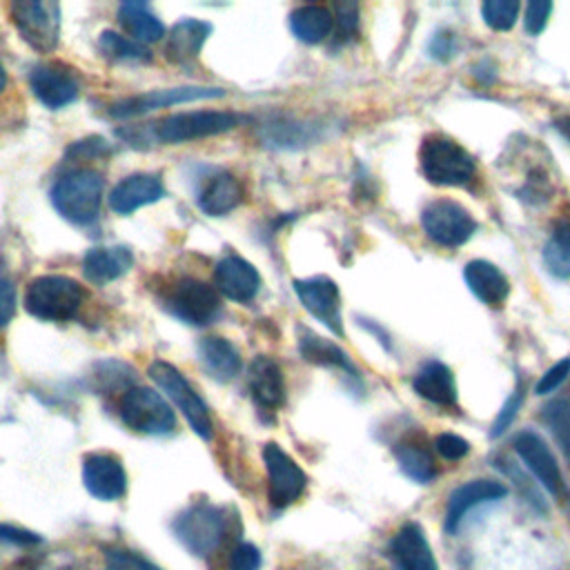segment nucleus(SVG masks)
<instances>
[{"mask_svg":"<svg viewBox=\"0 0 570 570\" xmlns=\"http://www.w3.org/2000/svg\"><path fill=\"white\" fill-rule=\"evenodd\" d=\"M176 539L194 557L203 559L212 570H218L220 559L229 561L232 550L240 543V519L234 508L198 501L178 512L171 521Z\"/></svg>","mask_w":570,"mask_h":570,"instance_id":"1","label":"nucleus"},{"mask_svg":"<svg viewBox=\"0 0 570 570\" xmlns=\"http://www.w3.org/2000/svg\"><path fill=\"white\" fill-rule=\"evenodd\" d=\"M247 120H249V116L238 114V111L198 109V111H180V114L167 116L163 120L149 122L147 127L120 129L118 134L122 138H127L131 145H140V142L178 145V142H189V140L229 131Z\"/></svg>","mask_w":570,"mask_h":570,"instance_id":"2","label":"nucleus"},{"mask_svg":"<svg viewBox=\"0 0 570 570\" xmlns=\"http://www.w3.org/2000/svg\"><path fill=\"white\" fill-rule=\"evenodd\" d=\"M102 176L94 169H73L51 187L56 212L73 225H91L100 214Z\"/></svg>","mask_w":570,"mask_h":570,"instance_id":"3","label":"nucleus"},{"mask_svg":"<svg viewBox=\"0 0 570 570\" xmlns=\"http://www.w3.org/2000/svg\"><path fill=\"white\" fill-rule=\"evenodd\" d=\"M419 163L425 180L439 187H463L476 174L474 158L456 140L441 134L423 140Z\"/></svg>","mask_w":570,"mask_h":570,"instance_id":"4","label":"nucleus"},{"mask_svg":"<svg viewBox=\"0 0 570 570\" xmlns=\"http://www.w3.org/2000/svg\"><path fill=\"white\" fill-rule=\"evenodd\" d=\"M85 301L82 285L65 274H42L27 285L24 307L40 321H69Z\"/></svg>","mask_w":570,"mask_h":570,"instance_id":"5","label":"nucleus"},{"mask_svg":"<svg viewBox=\"0 0 570 570\" xmlns=\"http://www.w3.org/2000/svg\"><path fill=\"white\" fill-rule=\"evenodd\" d=\"M151 381L171 399L176 410L187 419L189 428L205 441L214 436V423L209 416V410L205 401L198 396V392L189 385V381L167 361H154L147 367Z\"/></svg>","mask_w":570,"mask_h":570,"instance_id":"6","label":"nucleus"},{"mask_svg":"<svg viewBox=\"0 0 570 570\" xmlns=\"http://www.w3.org/2000/svg\"><path fill=\"white\" fill-rule=\"evenodd\" d=\"M118 414L129 430L140 434L163 436L176 428V414L169 403L158 392L142 385L125 390L118 403Z\"/></svg>","mask_w":570,"mask_h":570,"instance_id":"7","label":"nucleus"},{"mask_svg":"<svg viewBox=\"0 0 570 570\" xmlns=\"http://www.w3.org/2000/svg\"><path fill=\"white\" fill-rule=\"evenodd\" d=\"M167 309L183 323L203 327L220 316L223 305L218 292L212 285L187 276L171 285L167 296Z\"/></svg>","mask_w":570,"mask_h":570,"instance_id":"8","label":"nucleus"},{"mask_svg":"<svg viewBox=\"0 0 570 570\" xmlns=\"http://www.w3.org/2000/svg\"><path fill=\"white\" fill-rule=\"evenodd\" d=\"M11 20L22 40L40 53L56 49L60 38V7L56 2L20 0L11 4Z\"/></svg>","mask_w":570,"mask_h":570,"instance_id":"9","label":"nucleus"},{"mask_svg":"<svg viewBox=\"0 0 570 570\" xmlns=\"http://www.w3.org/2000/svg\"><path fill=\"white\" fill-rule=\"evenodd\" d=\"M421 227L436 245L461 247L476 232V220L463 205L450 198H439L421 212Z\"/></svg>","mask_w":570,"mask_h":570,"instance_id":"10","label":"nucleus"},{"mask_svg":"<svg viewBox=\"0 0 570 570\" xmlns=\"http://www.w3.org/2000/svg\"><path fill=\"white\" fill-rule=\"evenodd\" d=\"M263 461L267 470V499L274 510H285L305 492L307 476L301 465L278 445L267 443L263 448Z\"/></svg>","mask_w":570,"mask_h":570,"instance_id":"11","label":"nucleus"},{"mask_svg":"<svg viewBox=\"0 0 570 570\" xmlns=\"http://www.w3.org/2000/svg\"><path fill=\"white\" fill-rule=\"evenodd\" d=\"M225 96V89L220 87H169V89H151L145 94H136L122 100H116L109 107V116L114 118H136L145 116L149 111L180 105V102H194L203 98H220Z\"/></svg>","mask_w":570,"mask_h":570,"instance_id":"12","label":"nucleus"},{"mask_svg":"<svg viewBox=\"0 0 570 570\" xmlns=\"http://www.w3.org/2000/svg\"><path fill=\"white\" fill-rule=\"evenodd\" d=\"M294 292L301 305L321 321L330 332L343 336V318H341V294L336 283L330 276H307L296 278Z\"/></svg>","mask_w":570,"mask_h":570,"instance_id":"13","label":"nucleus"},{"mask_svg":"<svg viewBox=\"0 0 570 570\" xmlns=\"http://www.w3.org/2000/svg\"><path fill=\"white\" fill-rule=\"evenodd\" d=\"M29 87L33 96L49 109H60L73 102L80 94L78 76L62 62L36 65L29 73Z\"/></svg>","mask_w":570,"mask_h":570,"instance_id":"14","label":"nucleus"},{"mask_svg":"<svg viewBox=\"0 0 570 570\" xmlns=\"http://www.w3.org/2000/svg\"><path fill=\"white\" fill-rule=\"evenodd\" d=\"M82 483L91 497L100 501H116L127 492V472L118 456L89 452L82 459Z\"/></svg>","mask_w":570,"mask_h":570,"instance_id":"15","label":"nucleus"},{"mask_svg":"<svg viewBox=\"0 0 570 570\" xmlns=\"http://www.w3.org/2000/svg\"><path fill=\"white\" fill-rule=\"evenodd\" d=\"M214 285L225 298L236 303H247L261 289V274L249 261L232 254L216 263Z\"/></svg>","mask_w":570,"mask_h":570,"instance_id":"16","label":"nucleus"},{"mask_svg":"<svg viewBox=\"0 0 570 570\" xmlns=\"http://www.w3.org/2000/svg\"><path fill=\"white\" fill-rule=\"evenodd\" d=\"M514 450L525 463V468L537 476V481L552 494L561 492L563 479L559 472V465L546 445V441L534 432H521L514 439Z\"/></svg>","mask_w":570,"mask_h":570,"instance_id":"17","label":"nucleus"},{"mask_svg":"<svg viewBox=\"0 0 570 570\" xmlns=\"http://www.w3.org/2000/svg\"><path fill=\"white\" fill-rule=\"evenodd\" d=\"M508 494V488L501 481H492V479H474L470 483L459 485L450 499H448V508H445V530L454 532L456 525L461 523V519L468 514V510H472L474 505L481 503H490V501H499Z\"/></svg>","mask_w":570,"mask_h":570,"instance_id":"18","label":"nucleus"},{"mask_svg":"<svg viewBox=\"0 0 570 570\" xmlns=\"http://www.w3.org/2000/svg\"><path fill=\"white\" fill-rule=\"evenodd\" d=\"M165 196L163 180L156 174H131L122 178L109 194V207L116 214H131Z\"/></svg>","mask_w":570,"mask_h":570,"instance_id":"19","label":"nucleus"},{"mask_svg":"<svg viewBox=\"0 0 570 570\" xmlns=\"http://www.w3.org/2000/svg\"><path fill=\"white\" fill-rule=\"evenodd\" d=\"M212 33V24L196 18H183L178 20L167 36L165 45V58L174 65H189L198 58L205 40Z\"/></svg>","mask_w":570,"mask_h":570,"instance_id":"20","label":"nucleus"},{"mask_svg":"<svg viewBox=\"0 0 570 570\" xmlns=\"http://www.w3.org/2000/svg\"><path fill=\"white\" fill-rule=\"evenodd\" d=\"M463 278L470 287V292L490 307H499L503 305V301L510 294V281L505 278V274L490 261L476 258L470 261L463 267Z\"/></svg>","mask_w":570,"mask_h":570,"instance_id":"21","label":"nucleus"},{"mask_svg":"<svg viewBox=\"0 0 570 570\" xmlns=\"http://www.w3.org/2000/svg\"><path fill=\"white\" fill-rule=\"evenodd\" d=\"M134 265V254L122 247H91L82 258V274L94 285H107L125 276Z\"/></svg>","mask_w":570,"mask_h":570,"instance_id":"22","label":"nucleus"},{"mask_svg":"<svg viewBox=\"0 0 570 570\" xmlns=\"http://www.w3.org/2000/svg\"><path fill=\"white\" fill-rule=\"evenodd\" d=\"M249 392L263 410H276L285 401V379L281 365L269 356H256L249 363Z\"/></svg>","mask_w":570,"mask_h":570,"instance_id":"23","label":"nucleus"},{"mask_svg":"<svg viewBox=\"0 0 570 570\" xmlns=\"http://www.w3.org/2000/svg\"><path fill=\"white\" fill-rule=\"evenodd\" d=\"M392 554L401 570H439L432 548L416 523H407L396 532Z\"/></svg>","mask_w":570,"mask_h":570,"instance_id":"24","label":"nucleus"},{"mask_svg":"<svg viewBox=\"0 0 570 570\" xmlns=\"http://www.w3.org/2000/svg\"><path fill=\"white\" fill-rule=\"evenodd\" d=\"M198 361L216 381H232L240 372V352L223 336H205L198 343Z\"/></svg>","mask_w":570,"mask_h":570,"instance_id":"25","label":"nucleus"},{"mask_svg":"<svg viewBox=\"0 0 570 570\" xmlns=\"http://www.w3.org/2000/svg\"><path fill=\"white\" fill-rule=\"evenodd\" d=\"M414 392L436 405H454L456 403V383H454V374L445 363L439 361H430L425 363L414 381Z\"/></svg>","mask_w":570,"mask_h":570,"instance_id":"26","label":"nucleus"},{"mask_svg":"<svg viewBox=\"0 0 570 570\" xmlns=\"http://www.w3.org/2000/svg\"><path fill=\"white\" fill-rule=\"evenodd\" d=\"M243 200V187L232 174H216L203 187L198 196V207L207 216H225L236 209Z\"/></svg>","mask_w":570,"mask_h":570,"instance_id":"27","label":"nucleus"},{"mask_svg":"<svg viewBox=\"0 0 570 570\" xmlns=\"http://www.w3.org/2000/svg\"><path fill=\"white\" fill-rule=\"evenodd\" d=\"M289 29L301 42L318 45L334 29V13L321 4H303L289 13Z\"/></svg>","mask_w":570,"mask_h":570,"instance_id":"28","label":"nucleus"},{"mask_svg":"<svg viewBox=\"0 0 570 570\" xmlns=\"http://www.w3.org/2000/svg\"><path fill=\"white\" fill-rule=\"evenodd\" d=\"M118 20L136 42H156L165 36V24L145 2H122Z\"/></svg>","mask_w":570,"mask_h":570,"instance_id":"29","label":"nucleus"},{"mask_svg":"<svg viewBox=\"0 0 570 570\" xmlns=\"http://www.w3.org/2000/svg\"><path fill=\"white\" fill-rule=\"evenodd\" d=\"M298 352L309 363L325 365V367H338L352 376L358 374L356 367L352 365V361L347 358V354L336 343H332L309 330H303V327H301V338H298Z\"/></svg>","mask_w":570,"mask_h":570,"instance_id":"30","label":"nucleus"},{"mask_svg":"<svg viewBox=\"0 0 570 570\" xmlns=\"http://www.w3.org/2000/svg\"><path fill=\"white\" fill-rule=\"evenodd\" d=\"M543 263L552 276L570 278V218L554 223L543 245Z\"/></svg>","mask_w":570,"mask_h":570,"instance_id":"31","label":"nucleus"},{"mask_svg":"<svg viewBox=\"0 0 570 570\" xmlns=\"http://www.w3.org/2000/svg\"><path fill=\"white\" fill-rule=\"evenodd\" d=\"M100 53L111 62H149L151 53L136 40L116 31H102L98 38Z\"/></svg>","mask_w":570,"mask_h":570,"instance_id":"32","label":"nucleus"},{"mask_svg":"<svg viewBox=\"0 0 570 570\" xmlns=\"http://www.w3.org/2000/svg\"><path fill=\"white\" fill-rule=\"evenodd\" d=\"M394 454H396V461H399L401 470H403L410 479H414V481H419V483H430V481L434 479V474H436L434 461H432V456H430L423 448H419L416 443H401V445L394 450Z\"/></svg>","mask_w":570,"mask_h":570,"instance_id":"33","label":"nucleus"},{"mask_svg":"<svg viewBox=\"0 0 570 570\" xmlns=\"http://www.w3.org/2000/svg\"><path fill=\"white\" fill-rule=\"evenodd\" d=\"M543 423L557 439V443L563 448V452L570 456V401L568 399H554L543 407Z\"/></svg>","mask_w":570,"mask_h":570,"instance_id":"34","label":"nucleus"},{"mask_svg":"<svg viewBox=\"0 0 570 570\" xmlns=\"http://www.w3.org/2000/svg\"><path fill=\"white\" fill-rule=\"evenodd\" d=\"M483 22L494 31H508L517 22L519 2L517 0H485L481 4Z\"/></svg>","mask_w":570,"mask_h":570,"instance_id":"35","label":"nucleus"},{"mask_svg":"<svg viewBox=\"0 0 570 570\" xmlns=\"http://www.w3.org/2000/svg\"><path fill=\"white\" fill-rule=\"evenodd\" d=\"M105 566L107 570H160L138 552L125 548H109L105 552Z\"/></svg>","mask_w":570,"mask_h":570,"instance_id":"36","label":"nucleus"},{"mask_svg":"<svg viewBox=\"0 0 570 570\" xmlns=\"http://www.w3.org/2000/svg\"><path fill=\"white\" fill-rule=\"evenodd\" d=\"M521 403H523V387L519 385V387L505 399V403L501 405V410H499V414H497V419H494V423H492V430H490V436H492V439H497L499 434H503V432L512 425L514 416L519 414Z\"/></svg>","mask_w":570,"mask_h":570,"instance_id":"37","label":"nucleus"},{"mask_svg":"<svg viewBox=\"0 0 570 570\" xmlns=\"http://www.w3.org/2000/svg\"><path fill=\"white\" fill-rule=\"evenodd\" d=\"M550 11H552V2H548V0H532V2H528L525 16H523L525 31L530 36H539L546 29V24H548Z\"/></svg>","mask_w":570,"mask_h":570,"instance_id":"38","label":"nucleus"},{"mask_svg":"<svg viewBox=\"0 0 570 570\" xmlns=\"http://www.w3.org/2000/svg\"><path fill=\"white\" fill-rule=\"evenodd\" d=\"M261 568V552L252 543H238L227 561V570H258Z\"/></svg>","mask_w":570,"mask_h":570,"instance_id":"39","label":"nucleus"},{"mask_svg":"<svg viewBox=\"0 0 570 570\" xmlns=\"http://www.w3.org/2000/svg\"><path fill=\"white\" fill-rule=\"evenodd\" d=\"M336 24H338V40H350L358 29V7L354 2H338L336 4Z\"/></svg>","mask_w":570,"mask_h":570,"instance_id":"40","label":"nucleus"},{"mask_svg":"<svg viewBox=\"0 0 570 570\" xmlns=\"http://www.w3.org/2000/svg\"><path fill=\"white\" fill-rule=\"evenodd\" d=\"M434 445H436V452H439L443 459H450V461H456V459L465 456L468 450H470V443H468L465 439H461V436H456V434H450V432L439 434L436 441H434Z\"/></svg>","mask_w":570,"mask_h":570,"instance_id":"41","label":"nucleus"},{"mask_svg":"<svg viewBox=\"0 0 570 570\" xmlns=\"http://www.w3.org/2000/svg\"><path fill=\"white\" fill-rule=\"evenodd\" d=\"M568 374H570V358L557 361V363L541 376V381L537 383V394H550V392H554V390L568 379Z\"/></svg>","mask_w":570,"mask_h":570,"instance_id":"42","label":"nucleus"},{"mask_svg":"<svg viewBox=\"0 0 570 570\" xmlns=\"http://www.w3.org/2000/svg\"><path fill=\"white\" fill-rule=\"evenodd\" d=\"M430 49V56L434 60H450L454 53H456V38L450 33V31H436L428 45Z\"/></svg>","mask_w":570,"mask_h":570,"instance_id":"43","label":"nucleus"},{"mask_svg":"<svg viewBox=\"0 0 570 570\" xmlns=\"http://www.w3.org/2000/svg\"><path fill=\"white\" fill-rule=\"evenodd\" d=\"M0 541L16 543V546H33V543H40L42 539L36 532H31V530H24V528H18V525H9V523H0Z\"/></svg>","mask_w":570,"mask_h":570,"instance_id":"44","label":"nucleus"},{"mask_svg":"<svg viewBox=\"0 0 570 570\" xmlns=\"http://www.w3.org/2000/svg\"><path fill=\"white\" fill-rule=\"evenodd\" d=\"M16 312V287L9 278L0 276V327H4Z\"/></svg>","mask_w":570,"mask_h":570,"instance_id":"45","label":"nucleus"},{"mask_svg":"<svg viewBox=\"0 0 570 570\" xmlns=\"http://www.w3.org/2000/svg\"><path fill=\"white\" fill-rule=\"evenodd\" d=\"M554 127L570 140V118H561V120H557L554 122Z\"/></svg>","mask_w":570,"mask_h":570,"instance_id":"46","label":"nucleus"},{"mask_svg":"<svg viewBox=\"0 0 570 570\" xmlns=\"http://www.w3.org/2000/svg\"><path fill=\"white\" fill-rule=\"evenodd\" d=\"M4 87H7V71H4V65H2V60H0V94H2Z\"/></svg>","mask_w":570,"mask_h":570,"instance_id":"47","label":"nucleus"}]
</instances>
